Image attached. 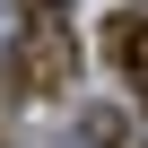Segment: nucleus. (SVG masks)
Instances as JSON below:
<instances>
[{
	"instance_id": "nucleus-1",
	"label": "nucleus",
	"mask_w": 148,
	"mask_h": 148,
	"mask_svg": "<svg viewBox=\"0 0 148 148\" xmlns=\"http://www.w3.org/2000/svg\"><path fill=\"white\" fill-rule=\"evenodd\" d=\"M70 70H79L70 9H61V0H18V87L61 96V87H70Z\"/></svg>"
},
{
	"instance_id": "nucleus-2",
	"label": "nucleus",
	"mask_w": 148,
	"mask_h": 148,
	"mask_svg": "<svg viewBox=\"0 0 148 148\" xmlns=\"http://www.w3.org/2000/svg\"><path fill=\"white\" fill-rule=\"evenodd\" d=\"M105 52H113V70L131 79V96L148 105V18H139V9H122V18L105 26Z\"/></svg>"
}]
</instances>
